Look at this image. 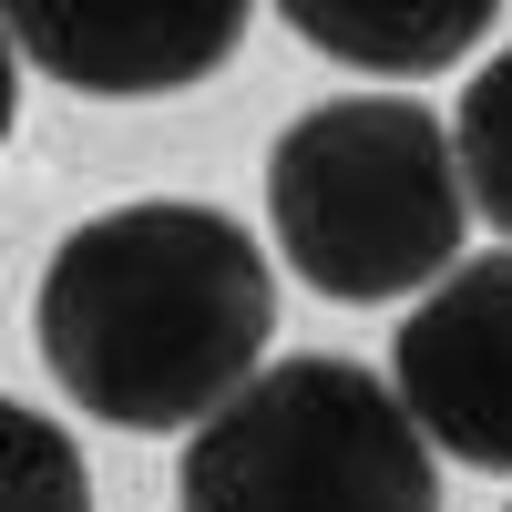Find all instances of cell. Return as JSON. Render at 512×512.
Masks as SVG:
<instances>
[{"instance_id":"cell-1","label":"cell","mask_w":512,"mask_h":512,"mask_svg":"<svg viewBox=\"0 0 512 512\" xmlns=\"http://www.w3.org/2000/svg\"><path fill=\"white\" fill-rule=\"evenodd\" d=\"M31 338L62 390L113 431L216 420L277 338V277L216 205L144 195L72 226L31 287Z\"/></svg>"},{"instance_id":"cell-2","label":"cell","mask_w":512,"mask_h":512,"mask_svg":"<svg viewBox=\"0 0 512 512\" xmlns=\"http://www.w3.org/2000/svg\"><path fill=\"white\" fill-rule=\"evenodd\" d=\"M461 175L451 134L410 93H338L308 103L267 154V226L277 256L338 308L441 287L461 267Z\"/></svg>"},{"instance_id":"cell-3","label":"cell","mask_w":512,"mask_h":512,"mask_svg":"<svg viewBox=\"0 0 512 512\" xmlns=\"http://www.w3.org/2000/svg\"><path fill=\"white\" fill-rule=\"evenodd\" d=\"M175 512H441V472L379 369L277 359L195 420Z\"/></svg>"},{"instance_id":"cell-4","label":"cell","mask_w":512,"mask_h":512,"mask_svg":"<svg viewBox=\"0 0 512 512\" xmlns=\"http://www.w3.org/2000/svg\"><path fill=\"white\" fill-rule=\"evenodd\" d=\"M390 400L431 451L472 461V472H512V246L451 267L400 318Z\"/></svg>"},{"instance_id":"cell-5","label":"cell","mask_w":512,"mask_h":512,"mask_svg":"<svg viewBox=\"0 0 512 512\" xmlns=\"http://www.w3.org/2000/svg\"><path fill=\"white\" fill-rule=\"evenodd\" d=\"M11 31V62H41L72 93H103V103H144V93H185V82L226 72L246 11L236 0H21L0 11Z\"/></svg>"},{"instance_id":"cell-6","label":"cell","mask_w":512,"mask_h":512,"mask_svg":"<svg viewBox=\"0 0 512 512\" xmlns=\"http://www.w3.org/2000/svg\"><path fill=\"white\" fill-rule=\"evenodd\" d=\"M287 31L308 41V52L349 62V72H441L461 62L472 41L492 31V0H390V11H369V0H297Z\"/></svg>"},{"instance_id":"cell-7","label":"cell","mask_w":512,"mask_h":512,"mask_svg":"<svg viewBox=\"0 0 512 512\" xmlns=\"http://www.w3.org/2000/svg\"><path fill=\"white\" fill-rule=\"evenodd\" d=\"M0 512H93V461L31 400H0Z\"/></svg>"},{"instance_id":"cell-8","label":"cell","mask_w":512,"mask_h":512,"mask_svg":"<svg viewBox=\"0 0 512 512\" xmlns=\"http://www.w3.org/2000/svg\"><path fill=\"white\" fill-rule=\"evenodd\" d=\"M451 134V175H461V205H482V226L512 236V52H492L472 72L461 113L441 123Z\"/></svg>"},{"instance_id":"cell-9","label":"cell","mask_w":512,"mask_h":512,"mask_svg":"<svg viewBox=\"0 0 512 512\" xmlns=\"http://www.w3.org/2000/svg\"><path fill=\"white\" fill-rule=\"evenodd\" d=\"M11 113H21V62H11V31H0V144H11Z\"/></svg>"}]
</instances>
